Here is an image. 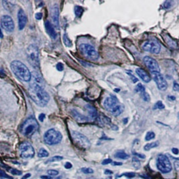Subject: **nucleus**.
<instances>
[{
	"mask_svg": "<svg viewBox=\"0 0 179 179\" xmlns=\"http://www.w3.org/2000/svg\"><path fill=\"white\" fill-rule=\"evenodd\" d=\"M136 73L138 75V76L143 80L144 82L149 83L151 81V77L146 71H145L144 69H136Z\"/></svg>",
	"mask_w": 179,
	"mask_h": 179,
	"instance_id": "19",
	"label": "nucleus"
},
{
	"mask_svg": "<svg viewBox=\"0 0 179 179\" xmlns=\"http://www.w3.org/2000/svg\"><path fill=\"white\" fill-rule=\"evenodd\" d=\"M173 3L174 2L172 1H166L163 6H164V7L165 9H170V7H172Z\"/></svg>",
	"mask_w": 179,
	"mask_h": 179,
	"instance_id": "34",
	"label": "nucleus"
},
{
	"mask_svg": "<svg viewBox=\"0 0 179 179\" xmlns=\"http://www.w3.org/2000/svg\"><path fill=\"white\" fill-rule=\"evenodd\" d=\"M132 164H133V166L136 169H138V168L140 167V162L138 159H137V158L135 157L132 159Z\"/></svg>",
	"mask_w": 179,
	"mask_h": 179,
	"instance_id": "31",
	"label": "nucleus"
},
{
	"mask_svg": "<svg viewBox=\"0 0 179 179\" xmlns=\"http://www.w3.org/2000/svg\"><path fill=\"white\" fill-rule=\"evenodd\" d=\"M63 41L64 45H65L66 46H72V42L71 40H70L68 37V35L66 34H64L63 35Z\"/></svg>",
	"mask_w": 179,
	"mask_h": 179,
	"instance_id": "28",
	"label": "nucleus"
},
{
	"mask_svg": "<svg viewBox=\"0 0 179 179\" xmlns=\"http://www.w3.org/2000/svg\"><path fill=\"white\" fill-rule=\"evenodd\" d=\"M50 15L54 27L58 29L59 27V7L58 5L55 4L51 7Z\"/></svg>",
	"mask_w": 179,
	"mask_h": 179,
	"instance_id": "15",
	"label": "nucleus"
},
{
	"mask_svg": "<svg viewBox=\"0 0 179 179\" xmlns=\"http://www.w3.org/2000/svg\"><path fill=\"white\" fill-rule=\"evenodd\" d=\"M20 156L24 159H29L34 156L35 150L29 142H24L20 144L19 148Z\"/></svg>",
	"mask_w": 179,
	"mask_h": 179,
	"instance_id": "10",
	"label": "nucleus"
},
{
	"mask_svg": "<svg viewBox=\"0 0 179 179\" xmlns=\"http://www.w3.org/2000/svg\"><path fill=\"white\" fill-rule=\"evenodd\" d=\"M2 3H3V5H4V7L5 9H6L7 10H8V11H10V10H12V7L13 6H10V5L12 6V4L9 3V2L8 1H2Z\"/></svg>",
	"mask_w": 179,
	"mask_h": 179,
	"instance_id": "32",
	"label": "nucleus"
},
{
	"mask_svg": "<svg viewBox=\"0 0 179 179\" xmlns=\"http://www.w3.org/2000/svg\"><path fill=\"white\" fill-rule=\"evenodd\" d=\"M10 67L12 72L23 81H30L32 73L24 63L19 61H14L11 63Z\"/></svg>",
	"mask_w": 179,
	"mask_h": 179,
	"instance_id": "2",
	"label": "nucleus"
},
{
	"mask_svg": "<svg viewBox=\"0 0 179 179\" xmlns=\"http://www.w3.org/2000/svg\"><path fill=\"white\" fill-rule=\"evenodd\" d=\"M105 173L106 174V175H107V174H110V175H111V174L113 173V172H112V171H110V170H105Z\"/></svg>",
	"mask_w": 179,
	"mask_h": 179,
	"instance_id": "54",
	"label": "nucleus"
},
{
	"mask_svg": "<svg viewBox=\"0 0 179 179\" xmlns=\"http://www.w3.org/2000/svg\"><path fill=\"white\" fill-rule=\"evenodd\" d=\"M64 167H65V168H66V169H70V168H71L72 167V165L71 162H66V164H64Z\"/></svg>",
	"mask_w": 179,
	"mask_h": 179,
	"instance_id": "45",
	"label": "nucleus"
},
{
	"mask_svg": "<svg viewBox=\"0 0 179 179\" xmlns=\"http://www.w3.org/2000/svg\"><path fill=\"white\" fill-rule=\"evenodd\" d=\"M171 158H173V159H176V160H179V158H175V157H172V156H170Z\"/></svg>",
	"mask_w": 179,
	"mask_h": 179,
	"instance_id": "56",
	"label": "nucleus"
},
{
	"mask_svg": "<svg viewBox=\"0 0 179 179\" xmlns=\"http://www.w3.org/2000/svg\"><path fill=\"white\" fill-rule=\"evenodd\" d=\"M62 139H63V136H62L61 132L53 128L46 131L45 136H44L45 142L50 146L59 144L61 142Z\"/></svg>",
	"mask_w": 179,
	"mask_h": 179,
	"instance_id": "5",
	"label": "nucleus"
},
{
	"mask_svg": "<svg viewBox=\"0 0 179 179\" xmlns=\"http://www.w3.org/2000/svg\"><path fill=\"white\" fill-rule=\"evenodd\" d=\"M174 166H175V168L176 171H179V162L178 161H176L174 163Z\"/></svg>",
	"mask_w": 179,
	"mask_h": 179,
	"instance_id": "47",
	"label": "nucleus"
},
{
	"mask_svg": "<svg viewBox=\"0 0 179 179\" xmlns=\"http://www.w3.org/2000/svg\"><path fill=\"white\" fill-rule=\"evenodd\" d=\"M135 91H136L137 93H140V94H142V93H143L144 92H146L145 91H146V89H145V87L143 86V85L141 83H139L137 85L136 89H135Z\"/></svg>",
	"mask_w": 179,
	"mask_h": 179,
	"instance_id": "27",
	"label": "nucleus"
},
{
	"mask_svg": "<svg viewBox=\"0 0 179 179\" xmlns=\"http://www.w3.org/2000/svg\"><path fill=\"white\" fill-rule=\"evenodd\" d=\"M85 109H86L88 114H89V119H90L91 120H95V119L97 118V110H95V107H93L92 105H91L89 104H87L85 105Z\"/></svg>",
	"mask_w": 179,
	"mask_h": 179,
	"instance_id": "20",
	"label": "nucleus"
},
{
	"mask_svg": "<svg viewBox=\"0 0 179 179\" xmlns=\"http://www.w3.org/2000/svg\"><path fill=\"white\" fill-rule=\"evenodd\" d=\"M81 171L85 174H93L94 172V171L91 168H83Z\"/></svg>",
	"mask_w": 179,
	"mask_h": 179,
	"instance_id": "36",
	"label": "nucleus"
},
{
	"mask_svg": "<svg viewBox=\"0 0 179 179\" xmlns=\"http://www.w3.org/2000/svg\"><path fill=\"white\" fill-rule=\"evenodd\" d=\"M125 176H126L128 178H133L135 176V174L133 172H129V173H126L124 175Z\"/></svg>",
	"mask_w": 179,
	"mask_h": 179,
	"instance_id": "46",
	"label": "nucleus"
},
{
	"mask_svg": "<svg viewBox=\"0 0 179 179\" xmlns=\"http://www.w3.org/2000/svg\"><path fill=\"white\" fill-rule=\"evenodd\" d=\"M115 157L118 158H120L122 160H127L129 158V156L125 152L123 151H119L115 154Z\"/></svg>",
	"mask_w": 179,
	"mask_h": 179,
	"instance_id": "23",
	"label": "nucleus"
},
{
	"mask_svg": "<svg viewBox=\"0 0 179 179\" xmlns=\"http://www.w3.org/2000/svg\"><path fill=\"white\" fill-rule=\"evenodd\" d=\"M1 28L7 32H12L14 31L15 26L14 20L9 15H3L1 18Z\"/></svg>",
	"mask_w": 179,
	"mask_h": 179,
	"instance_id": "12",
	"label": "nucleus"
},
{
	"mask_svg": "<svg viewBox=\"0 0 179 179\" xmlns=\"http://www.w3.org/2000/svg\"><path fill=\"white\" fill-rule=\"evenodd\" d=\"M41 178H42V179H51L52 178L50 176H41Z\"/></svg>",
	"mask_w": 179,
	"mask_h": 179,
	"instance_id": "53",
	"label": "nucleus"
},
{
	"mask_svg": "<svg viewBox=\"0 0 179 179\" xmlns=\"http://www.w3.org/2000/svg\"><path fill=\"white\" fill-rule=\"evenodd\" d=\"M35 18H36V19L38 20H40L42 19V13H37V14H36Z\"/></svg>",
	"mask_w": 179,
	"mask_h": 179,
	"instance_id": "44",
	"label": "nucleus"
},
{
	"mask_svg": "<svg viewBox=\"0 0 179 179\" xmlns=\"http://www.w3.org/2000/svg\"><path fill=\"white\" fill-rule=\"evenodd\" d=\"M127 122H128V118H126V119L123 120V123L126 124V123H127Z\"/></svg>",
	"mask_w": 179,
	"mask_h": 179,
	"instance_id": "55",
	"label": "nucleus"
},
{
	"mask_svg": "<svg viewBox=\"0 0 179 179\" xmlns=\"http://www.w3.org/2000/svg\"><path fill=\"white\" fill-rule=\"evenodd\" d=\"M48 156H49L48 152L45 148H40L39 150V151L38 152V156L39 158H45V157H48Z\"/></svg>",
	"mask_w": 179,
	"mask_h": 179,
	"instance_id": "24",
	"label": "nucleus"
},
{
	"mask_svg": "<svg viewBox=\"0 0 179 179\" xmlns=\"http://www.w3.org/2000/svg\"><path fill=\"white\" fill-rule=\"evenodd\" d=\"M164 107L165 106L163 104L161 101H158L154 106V110H156V109H158V110H162V109H164Z\"/></svg>",
	"mask_w": 179,
	"mask_h": 179,
	"instance_id": "30",
	"label": "nucleus"
},
{
	"mask_svg": "<svg viewBox=\"0 0 179 179\" xmlns=\"http://www.w3.org/2000/svg\"><path fill=\"white\" fill-rule=\"evenodd\" d=\"M133 154H134V155H136V156H137V157H139V158H142V159H144V158H145V155H144V154H137V153H136V152H133Z\"/></svg>",
	"mask_w": 179,
	"mask_h": 179,
	"instance_id": "48",
	"label": "nucleus"
},
{
	"mask_svg": "<svg viewBox=\"0 0 179 179\" xmlns=\"http://www.w3.org/2000/svg\"><path fill=\"white\" fill-rule=\"evenodd\" d=\"M1 178L3 179V178H9V179H12L13 178L12 177V176H9V175H6V173L4 172V170H1Z\"/></svg>",
	"mask_w": 179,
	"mask_h": 179,
	"instance_id": "38",
	"label": "nucleus"
},
{
	"mask_svg": "<svg viewBox=\"0 0 179 179\" xmlns=\"http://www.w3.org/2000/svg\"><path fill=\"white\" fill-rule=\"evenodd\" d=\"M158 146H159V142L158 141L154 142H152V143H149V144H147L146 145H145V146L144 147V149L146 150V151H149L150 150L154 148L157 147Z\"/></svg>",
	"mask_w": 179,
	"mask_h": 179,
	"instance_id": "22",
	"label": "nucleus"
},
{
	"mask_svg": "<svg viewBox=\"0 0 179 179\" xmlns=\"http://www.w3.org/2000/svg\"><path fill=\"white\" fill-rule=\"evenodd\" d=\"M141 96H142V98L143 99L145 102H150V95H148V93H147L146 92H144L143 93H142Z\"/></svg>",
	"mask_w": 179,
	"mask_h": 179,
	"instance_id": "35",
	"label": "nucleus"
},
{
	"mask_svg": "<svg viewBox=\"0 0 179 179\" xmlns=\"http://www.w3.org/2000/svg\"><path fill=\"white\" fill-rule=\"evenodd\" d=\"M142 48L143 50L149 52L152 54H158L160 52L161 46L157 42L153 40H149L147 42H144L142 45Z\"/></svg>",
	"mask_w": 179,
	"mask_h": 179,
	"instance_id": "11",
	"label": "nucleus"
},
{
	"mask_svg": "<svg viewBox=\"0 0 179 179\" xmlns=\"http://www.w3.org/2000/svg\"><path fill=\"white\" fill-rule=\"evenodd\" d=\"M63 159V156H55L51 157L50 158L47 160V162H58V161H61Z\"/></svg>",
	"mask_w": 179,
	"mask_h": 179,
	"instance_id": "26",
	"label": "nucleus"
},
{
	"mask_svg": "<svg viewBox=\"0 0 179 179\" xmlns=\"http://www.w3.org/2000/svg\"><path fill=\"white\" fill-rule=\"evenodd\" d=\"M173 90L175 91H179V85L176 82H174Z\"/></svg>",
	"mask_w": 179,
	"mask_h": 179,
	"instance_id": "41",
	"label": "nucleus"
},
{
	"mask_svg": "<svg viewBox=\"0 0 179 179\" xmlns=\"http://www.w3.org/2000/svg\"><path fill=\"white\" fill-rule=\"evenodd\" d=\"M71 113L72 116L74 117V118L76 119L77 121H79V122H85V121H87V118H85L83 115H82V114L79 113L75 110H71Z\"/></svg>",
	"mask_w": 179,
	"mask_h": 179,
	"instance_id": "21",
	"label": "nucleus"
},
{
	"mask_svg": "<svg viewBox=\"0 0 179 179\" xmlns=\"http://www.w3.org/2000/svg\"><path fill=\"white\" fill-rule=\"evenodd\" d=\"M79 49L80 51L86 58L93 61L98 60V52L95 50V48L93 46L89 45V44H82V45H80Z\"/></svg>",
	"mask_w": 179,
	"mask_h": 179,
	"instance_id": "7",
	"label": "nucleus"
},
{
	"mask_svg": "<svg viewBox=\"0 0 179 179\" xmlns=\"http://www.w3.org/2000/svg\"><path fill=\"white\" fill-rule=\"evenodd\" d=\"M111 162H112V160L110 159V158H108V159H105L103 160V161L102 162V164L107 165V164H110V163H111Z\"/></svg>",
	"mask_w": 179,
	"mask_h": 179,
	"instance_id": "42",
	"label": "nucleus"
},
{
	"mask_svg": "<svg viewBox=\"0 0 179 179\" xmlns=\"http://www.w3.org/2000/svg\"><path fill=\"white\" fill-rule=\"evenodd\" d=\"M168 99H169V100L170 101H175L176 99L175 96H168Z\"/></svg>",
	"mask_w": 179,
	"mask_h": 179,
	"instance_id": "52",
	"label": "nucleus"
},
{
	"mask_svg": "<svg viewBox=\"0 0 179 179\" xmlns=\"http://www.w3.org/2000/svg\"><path fill=\"white\" fill-rule=\"evenodd\" d=\"M115 92H119V89H115Z\"/></svg>",
	"mask_w": 179,
	"mask_h": 179,
	"instance_id": "58",
	"label": "nucleus"
},
{
	"mask_svg": "<svg viewBox=\"0 0 179 179\" xmlns=\"http://www.w3.org/2000/svg\"><path fill=\"white\" fill-rule=\"evenodd\" d=\"M26 54L28 61L33 67L38 69L40 64L39 61V53L38 48L36 46L31 45L27 48Z\"/></svg>",
	"mask_w": 179,
	"mask_h": 179,
	"instance_id": "6",
	"label": "nucleus"
},
{
	"mask_svg": "<svg viewBox=\"0 0 179 179\" xmlns=\"http://www.w3.org/2000/svg\"><path fill=\"white\" fill-rule=\"evenodd\" d=\"M127 73H128L129 76L130 77L132 81H133V83H136V82L138 81V79H137L136 77L134 76V75H132V73H130V72H127Z\"/></svg>",
	"mask_w": 179,
	"mask_h": 179,
	"instance_id": "40",
	"label": "nucleus"
},
{
	"mask_svg": "<svg viewBox=\"0 0 179 179\" xmlns=\"http://www.w3.org/2000/svg\"><path fill=\"white\" fill-rule=\"evenodd\" d=\"M144 62L148 69L152 72V73L153 72H160L159 65L155 59L147 56L144 58Z\"/></svg>",
	"mask_w": 179,
	"mask_h": 179,
	"instance_id": "14",
	"label": "nucleus"
},
{
	"mask_svg": "<svg viewBox=\"0 0 179 179\" xmlns=\"http://www.w3.org/2000/svg\"><path fill=\"white\" fill-rule=\"evenodd\" d=\"M39 128L36 119L34 118H29L23 123L21 127V133L24 136L30 137L38 130Z\"/></svg>",
	"mask_w": 179,
	"mask_h": 179,
	"instance_id": "4",
	"label": "nucleus"
},
{
	"mask_svg": "<svg viewBox=\"0 0 179 179\" xmlns=\"http://www.w3.org/2000/svg\"><path fill=\"white\" fill-rule=\"evenodd\" d=\"M53 179H61V176H59V177H56V178H53Z\"/></svg>",
	"mask_w": 179,
	"mask_h": 179,
	"instance_id": "57",
	"label": "nucleus"
},
{
	"mask_svg": "<svg viewBox=\"0 0 179 179\" xmlns=\"http://www.w3.org/2000/svg\"><path fill=\"white\" fill-rule=\"evenodd\" d=\"M45 113H41L38 116V119L41 121V122H42V121H44V119H45Z\"/></svg>",
	"mask_w": 179,
	"mask_h": 179,
	"instance_id": "43",
	"label": "nucleus"
},
{
	"mask_svg": "<svg viewBox=\"0 0 179 179\" xmlns=\"http://www.w3.org/2000/svg\"><path fill=\"white\" fill-rule=\"evenodd\" d=\"M103 106L106 110L114 116L121 115L123 111V107L119 103L118 99L115 96H110L106 98L103 102Z\"/></svg>",
	"mask_w": 179,
	"mask_h": 179,
	"instance_id": "3",
	"label": "nucleus"
},
{
	"mask_svg": "<svg viewBox=\"0 0 179 179\" xmlns=\"http://www.w3.org/2000/svg\"><path fill=\"white\" fill-rule=\"evenodd\" d=\"M47 173L48 175L52 176H55L56 175H58V171H57L56 170H48L47 171Z\"/></svg>",
	"mask_w": 179,
	"mask_h": 179,
	"instance_id": "37",
	"label": "nucleus"
},
{
	"mask_svg": "<svg viewBox=\"0 0 179 179\" xmlns=\"http://www.w3.org/2000/svg\"><path fill=\"white\" fill-rule=\"evenodd\" d=\"M172 152L174 153V154H178V152H179V150H178V149H177V148H172Z\"/></svg>",
	"mask_w": 179,
	"mask_h": 179,
	"instance_id": "49",
	"label": "nucleus"
},
{
	"mask_svg": "<svg viewBox=\"0 0 179 179\" xmlns=\"http://www.w3.org/2000/svg\"><path fill=\"white\" fill-rule=\"evenodd\" d=\"M30 84L37 85V86L43 87L45 86V82L42 77L39 75L37 72L34 71L32 72V78H31Z\"/></svg>",
	"mask_w": 179,
	"mask_h": 179,
	"instance_id": "16",
	"label": "nucleus"
},
{
	"mask_svg": "<svg viewBox=\"0 0 179 179\" xmlns=\"http://www.w3.org/2000/svg\"><path fill=\"white\" fill-rule=\"evenodd\" d=\"M45 29L46 30V32L48 33V34L50 36V37L55 40L57 37V34L55 31V29L53 26V25L51 24L50 22L49 21H46L45 22Z\"/></svg>",
	"mask_w": 179,
	"mask_h": 179,
	"instance_id": "18",
	"label": "nucleus"
},
{
	"mask_svg": "<svg viewBox=\"0 0 179 179\" xmlns=\"http://www.w3.org/2000/svg\"><path fill=\"white\" fill-rule=\"evenodd\" d=\"M9 172H11L12 175H17V176H20L22 174L21 171L15 169V168H11V169H9Z\"/></svg>",
	"mask_w": 179,
	"mask_h": 179,
	"instance_id": "33",
	"label": "nucleus"
},
{
	"mask_svg": "<svg viewBox=\"0 0 179 179\" xmlns=\"http://www.w3.org/2000/svg\"><path fill=\"white\" fill-rule=\"evenodd\" d=\"M30 176H31V174L28 173V174H26V175H25L24 176H23L22 179H27L29 177H30Z\"/></svg>",
	"mask_w": 179,
	"mask_h": 179,
	"instance_id": "50",
	"label": "nucleus"
},
{
	"mask_svg": "<svg viewBox=\"0 0 179 179\" xmlns=\"http://www.w3.org/2000/svg\"><path fill=\"white\" fill-rule=\"evenodd\" d=\"M83 12V9L82 7L79 6H76L75 7V14L76 15L77 17H81Z\"/></svg>",
	"mask_w": 179,
	"mask_h": 179,
	"instance_id": "25",
	"label": "nucleus"
},
{
	"mask_svg": "<svg viewBox=\"0 0 179 179\" xmlns=\"http://www.w3.org/2000/svg\"><path fill=\"white\" fill-rule=\"evenodd\" d=\"M157 168L162 173H168L172 170V164L167 156L160 154L157 159Z\"/></svg>",
	"mask_w": 179,
	"mask_h": 179,
	"instance_id": "8",
	"label": "nucleus"
},
{
	"mask_svg": "<svg viewBox=\"0 0 179 179\" xmlns=\"http://www.w3.org/2000/svg\"><path fill=\"white\" fill-rule=\"evenodd\" d=\"M112 164L114 166H121L122 165V163L121 162H114L112 163Z\"/></svg>",
	"mask_w": 179,
	"mask_h": 179,
	"instance_id": "51",
	"label": "nucleus"
},
{
	"mask_svg": "<svg viewBox=\"0 0 179 179\" xmlns=\"http://www.w3.org/2000/svg\"><path fill=\"white\" fill-rule=\"evenodd\" d=\"M29 94L34 102L40 107H45L48 104L50 100L48 93L44 89L43 87L37 85L30 84Z\"/></svg>",
	"mask_w": 179,
	"mask_h": 179,
	"instance_id": "1",
	"label": "nucleus"
},
{
	"mask_svg": "<svg viewBox=\"0 0 179 179\" xmlns=\"http://www.w3.org/2000/svg\"><path fill=\"white\" fill-rule=\"evenodd\" d=\"M155 137V134L153 132H148L146 135V137H145V140L146 141H150L151 140L154 139Z\"/></svg>",
	"mask_w": 179,
	"mask_h": 179,
	"instance_id": "29",
	"label": "nucleus"
},
{
	"mask_svg": "<svg viewBox=\"0 0 179 179\" xmlns=\"http://www.w3.org/2000/svg\"><path fill=\"white\" fill-rule=\"evenodd\" d=\"M152 78L157 85V87L160 91H166L168 87V83L164 77L160 72H153Z\"/></svg>",
	"mask_w": 179,
	"mask_h": 179,
	"instance_id": "13",
	"label": "nucleus"
},
{
	"mask_svg": "<svg viewBox=\"0 0 179 179\" xmlns=\"http://www.w3.org/2000/svg\"><path fill=\"white\" fill-rule=\"evenodd\" d=\"M18 27L19 30H22L24 28L27 24V16L23 9H20L18 13Z\"/></svg>",
	"mask_w": 179,
	"mask_h": 179,
	"instance_id": "17",
	"label": "nucleus"
},
{
	"mask_svg": "<svg viewBox=\"0 0 179 179\" xmlns=\"http://www.w3.org/2000/svg\"><path fill=\"white\" fill-rule=\"evenodd\" d=\"M56 69L58 70V71H63L64 69V66L63 64L61 63H58L56 64Z\"/></svg>",
	"mask_w": 179,
	"mask_h": 179,
	"instance_id": "39",
	"label": "nucleus"
},
{
	"mask_svg": "<svg viewBox=\"0 0 179 179\" xmlns=\"http://www.w3.org/2000/svg\"><path fill=\"white\" fill-rule=\"evenodd\" d=\"M71 136L75 143L77 144L79 147L82 148L88 149L91 146V143L89 139L84 136L83 134L80 133V132L76 131L72 132Z\"/></svg>",
	"mask_w": 179,
	"mask_h": 179,
	"instance_id": "9",
	"label": "nucleus"
}]
</instances>
